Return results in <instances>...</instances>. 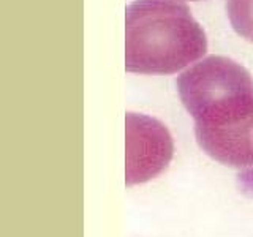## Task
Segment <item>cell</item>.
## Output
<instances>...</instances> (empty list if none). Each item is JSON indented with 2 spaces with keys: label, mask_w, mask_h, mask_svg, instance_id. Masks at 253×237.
I'll return each instance as SVG.
<instances>
[{
  "label": "cell",
  "mask_w": 253,
  "mask_h": 237,
  "mask_svg": "<svg viewBox=\"0 0 253 237\" xmlns=\"http://www.w3.org/2000/svg\"><path fill=\"white\" fill-rule=\"evenodd\" d=\"M190 2H198V0H190Z\"/></svg>",
  "instance_id": "5b68a950"
},
{
  "label": "cell",
  "mask_w": 253,
  "mask_h": 237,
  "mask_svg": "<svg viewBox=\"0 0 253 237\" xmlns=\"http://www.w3.org/2000/svg\"><path fill=\"white\" fill-rule=\"evenodd\" d=\"M172 152V138L160 120L126 113V185L142 184L162 174Z\"/></svg>",
  "instance_id": "3957f363"
},
{
  "label": "cell",
  "mask_w": 253,
  "mask_h": 237,
  "mask_svg": "<svg viewBox=\"0 0 253 237\" xmlns=\"http://www.w3.org/2000/svg\"><path fill=\"white\" fill-rule=\"evenodd\" d=\"M208 52V37L185 0H134L125 10V68L174 75Z\"/></svg>",
  "instance_id": "7a4b0ae2"
},
{
  "label": "cell",
  "mask_w": 253,
  "mask_h": 237,
  "mask_svg": "<svg viewBox=\"0 0 253 237\" xmlns=\"http://www.w3.org/2000/svg\"><path fill=\"white\" fill-rule=\"evenodd\" d=\"M226 14L236 34L253 43V0H226Z\"/></svg>",
  "instance_id": "277c9868"
},
{
  "label": "cell",
  "mask_w": 253,
  "mask_h": 237,
  "mask_svg": "<svg viewBox=\"0 0 253 237\" xmlns=\"http://www.w3.org/2000/svg\"><path fill=\"white\" fill-rule=\"evenodd\" d=\"M200 147L226 166H253V78L241 63L208 55L177 78Z\"/></svg>",
  "instance_id": "6da1fadb"
}]
</instances>
